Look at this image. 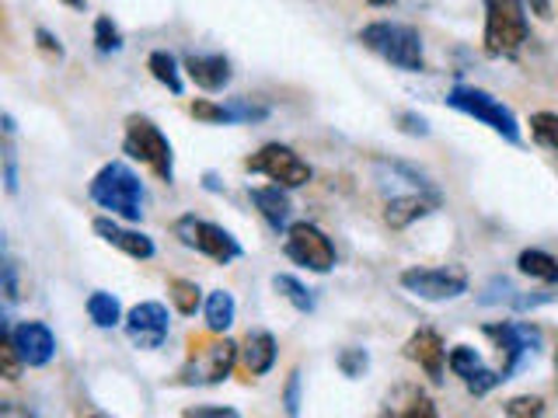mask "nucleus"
I'll return each mask as SVG.
<instances>
[{
    "instance_id": "46",
    "label": "nucleus",
    "mask_w": 558,
    "mask_h": 418,
    "mask_svg": "<svg viewBox=\"0 0 558 418\" xmlns=\"http://www.w3.org/2000/svg\"><path fill=\"white\" fill-rule=\"evenodd\" d=\"M66 4H70V8H81V11H84V0H66Z\"/></svg>"
},
{
    "instance_id": "8",
    "label": "nucleus",
    "mask_w": 558,
    "mask_h": 418,
    "mask_svg": "<svg viewBox=\"0 0 558 418\" xmlns=\"http://www.w3.org/2000/svg\"><path fill=\"white\" fill-rule=\"evenodd\" d=\"M244 168L255 174H266L272 185H283V188H301L311 182V164L287 144H266L244 161Z\"/></svg>"
},
{
    "instance_id": "42",
    "label": "nucleus",
    "mask_w": 558,
    "mask_h": 418,
    "mask_svg": "<svg viewBox=\"0 0 558 418\" xmlns=\"http://www.w3.org/2000/svg\"><path fill=\"white\" fill-rule=\"evenodd\" d=\"M0 418H35V411L14 405V401H4V405H0Z\"/></svg>"
},
{
    "instance_id": "27",
    "label": "nucleus",
    "mask_w": 558,
    "mask_h": 418,
    "mask_svg": "<svg viewBox=\"0 0 558 418\" xmlns=\"http://www.w3.org/2000/svg\"><path fill=\"white\" fill-rule=\"evenodd\" d=\"M531 133L541 147H548L551 153H558V115L555 112H534L531 115Z\"/></svg>"
},
{
    "instance_id": "7",
    "label": "nucleus",
    "mask_w": 558,
    "mask_h": 418,
    "mask_svg": "<svg viewBox=\"0 0 558 418\" xmlns=\"http://www.w3.org/2000/svg\"><path fill=\"white\" fill-rule=\"evenodd\" d=\"M283 251L290 261H296L301 269H311V272H331L336 269V244L328 241V234L322 226L314 223H293L287 226V241H283Z\"/></svg>"
},
{
    "instance_id": "40",
    "label": "nucleus",
    "mask_w": 558,
    "mask_h": 418,
    "mask_svg": "<svg viewBox=\"0 0 558 418\" xmlns=\"http://www.w3.org/2000/svg\"><path fill=\"white\" fill-rule=\"evenodd\" d=\"M4 188L11 192V196L17 192V161H14V150L11 147L4 150Z\"/></svg>"
},
{
    "instance_id": "4",
    "label": "nucleus",
    "mask_w": 558,
    "mask_h": 418,
    "mask_svg": "<svg viewBox=\"0 0 558 418\" xmlns=\"http://www.w3.org/2000/svg\"><path fill=\"white\" fill-rule=\"evenodd\" d=\"M447 104H450V109L464 112V115H471V119H478L482 126H488L496 136H502L506 144H520V122H517V115L506 109V104L496 95L482 91V87L458 84L447 95Z\"/></svg>"
},
{
    "instance_id": "23",
    "label": "nucleus",
    "mask_w": 558,
    "mask_h": 418,
    "mask_svg": "<svg viewBox=\"0 0 558 418\" xmlns=\"http://www.w3.org/2000/svg\"><path fill=\"white\" fill-rule=\"evenodd\" d=\"M147 70L154 74V81H161L171 95H182L185 91V84H182V74H179V63H174V57L171 52H165V49H157V52H150V60H147Z\"/></svg>"
},
{
    "instance_id": "31",
    "label": "nucleus",
    "mask_w": 558,
    "mask_h": 418,
    "mask_svg": "<svg viewBox=\"0 0 558 418\" xmlns=\"http://www.w3.org/2000/svg\"><path fill=\"white\" fill-rule=\"evenodd\" d=\"M95 46H98V52H119L122 49V32L112 17L101 14L95 22Z\"/></svg>"
},
{
    "instance_id": "20",
    "label": "nucleus",
    "mask_w": 558,
    "mask_h": 418,
    "mask_svg": "<svg viewBox=\"0 0 558 418\" xmlns=\"http://www.w3.org/2000/svg\"><path fill=\"white\" fill-rule=\"evenodd\" d=\"M252 202H255L262 220H266L272 231H283V226L290 223L293 206H290V196L283 192V185H258V188H252Z\"/></svg>"
},
{
    "instance_id": "37",
    "label": "nucleus",
    "mask_w": 558,
    "mask_h": 418,
    "mask_svg": "<svg viewBox=\"0 0 558 418\" xmlns=\"http://www.w3.org/2000/svg\"><path fill=\"white\" fill-rule=\"evenodd\" d=\"M182 418H241V415L223 405H199V408H185Z\"/></svg>"
},
{
    "instance_id": "47",
    "label": "nucleus",
    "mask_w": 558,
    "mask_h": 418,
    "mask_svg": "<svg viewBox=\"0 0 558 418\" xmlns=\"http://www.w3.org/2000/svg\"><path fill=\"white\" fill-rule=\"evenodd\" d=\"M87 418H109V415H87Z\"/></svg>"
},
{
    "instance_id": "45",
    "label": "nucleus",
    "mask_w": 558,
    "mask_h": 418,
    "mask_svg": "<svg viewBox=\"0 0 558 418\" xmlns=\"http://www.w3.org/2000/svg\"><path fill=\"white\" fill-rule=\"evenodd\" d=\"M366 4H374V8H388V4H395V0H366Z\"/></svg>"
},
{
    "instance_id": "29",
    "label": "nucleus",
    "mask_w": 558,
    "mask_h": 418,
    "mask_svg": "<svg viewBox=\"0 0 558 418\" xmlns=\"http://www.w3.org/2000/svg\"><path fill=\"white\" fill-rule=\"evenodd\" d=\"M506 418H545V401L537 394H520V397H510L502 405Z\"/></svg>"
},
{
    "instance_id": "15",
    "label": "nucleus",
    "mask_w": 558,
    "mask_h": 418,
    "mask_svg": "<svg viewBox=\"0 0 558 418\" xmlns=\"http://www.w3.org/2000/svg\"><path fill=\"white\" fill-rule=\"evenodd\" d=\"M405 356H409L412 362L423 366L429 380H436V383L444 380V366H447V345H444V339L436 335L433 328H418V331H415V335L405 342Z\"/></svg>"
},
{
    "instance_id": "18",
    "label": "nucleus",
    "mask_w": 558,
    "mask_h": 418,
    "mask_svg": "<svg viewBox=\"0 0 558 418\" xmlns=\"http://www.w3.org/2000/svg\"><path fill=\"white\" fill-rule=\"evenodd\" d=\"M95 234H98L105 244H112V248H119L122 255H130V258H140V261L154 258V241H150L147 234L130 231V226H119V223L109 220V217H98V220H95Z\"/></svg>"
},
{
    "instance_id": "13",
    "label": "nucleus",
    "mask_w": 558,
    "mask_h": 418,
    "mask_svg": "<svg viewBox=\"0 0 558 418\" xmlns=\"http://www.w3.org/2000/svg\"><path fill=\"white\" fill-rule=\"evenodd\" d=\"M447 366H450V373H458V377L464 380V388H468L471 394H488V391L499 388V383H502V373H499V370H488V366L482 362V356H478L471 345L450 348Z\"/></svg>"
},
{
    "instance_id": "17",
    "label": "nucleus",
    "mask_w": 558,
    "mask_h": 418,
    "mask_svg": "<svg viewBox=\"0 0 558 418\" xmlns=\"http://www.w3.org/2000/svg\"><path fill=\"white\" fill-rule=\"evenodd\" d=\"M276 362V339L269 331H252L244 345L238 348V370L244 373V380L266 377Z\"/></svg>"
},
{
    "instance_id": "16",
    "label": "nucleus",
    "mask_w": 558,
    "mask_h": 418,
    "mask_svg": "<svg viewBox=\"0 0 558 418\" xmlns=\"http://www.w3.org/2000/svg\"><path fill=\"white\" fill-rule=\"evenodd\" d=\"M436 202H440L436 192H409V196H391L388 206H384V223H388L391 231H405L409 223L433 213Z\"/></svg>"
},
{
    "instance_id": "38",
    "label": "nucleus",
    "mask_w": 558,
    "mask_h": 418,
    "mask_svg": "<svg viewBox=\"0 0 558 418\" xmlns=\"http://www.w3.org/2000/svg\"><path fill=\"white\" fill-rule=\"evenodd\" d=\"M398 122H401V130H405L409 136H429V126H426V119H423V115L401 112V115H398Z\"/></svg>"
},
{
    "instance_id": "44",
    "label": "nucleus",
    "mask_w": 558,
    "mask_h": 418,
    "mask_svg": "<svg viewBox=\"0 0 558 418\" xmlns=\"http://www.w3.org/2000/svg\"><path fill=\"white\" fill-rule=\"evenodd\" d=\"M4 133H8V136L14 133V119H11V115H4Z\"/></svg>"
},
{
    "instance_id": "34",
    "label": "nucleus",
    "mask_w": 558,
    "mask_h": 418,
    "mask_svg": "<svg viewBox=\"0 0 558 418\" xmlns=\"http://www.w3.org/2000/svg\"><path fill=\"white\" fill-rule=\"evenodd\" d=\"M283 408L290 418H301V370H293L283 391Z\"/></svg>"
},
{
    "instance_id": "28",
    "label": "nucleus",
    "mask_w": 558,
    "mask_h": 418,
    "mask_svg": "<svg viewBox=\"0 0 558 418\" xmlns=\"http://www.w3.org/2000/svg\"><path fill=\"white\" fill-rule=\"evenodd\" d=\"M0 366H4V380H17L22 377V353H17L14 335H11V324H4V335H0Z\"/></svg>"
},
{
    "instance_id": "36",
    "label": "nucleus",
    "mask_w": 558,
    "mask_h": 418,
    "mask_svg": "<svg viewBox=\"0 0 558 418\" xmlns=\"http://www.w3.org/2000/svg\"><path fill=\"white\" fill-rule=\"evenodd\" d=\"M395 418H440V415H436V408H433V401H429V397L418 394V397L409 401V408H405V411H398Z\"/></svg>"
},
{
    "instance_id": "5",
    "label": "nucleus",
    "mask_w": 558,
    "mask_h": 418,
    "mask_svg": "<svg viewBox=\"0 0 558 418\" xmlns=\"http://www.w3.org/2000/svg\"><path fill=\"white\" fill-rule=\"evenodd\" d=\"M122 150L133 161L147 164L161 182H174V153L168 136L154 126L147 115H130L126 119V136H122Z\"/></svg>"
},
{
    "instance_id": "1",
    "label": "nucleus",
    "mask_w": 558,
    "mask_h": 418,
    "mask_svg": "<svg viewBox=\"0 0 558 418\" xmlns=\"http://www.w3.org/2000/svg\"><path fill=\"white\" fill-rule=\"evenodd\" d=\"M87 196H92V202L101 206L105 213H112L126 223H136L144 217V182H140V174L122 161L105 164L92 179V185H87Z\"/></svg>"
},
{
    "instance_id": "43",
    "label": "nucleus",
    "mask_w": 558,
    "mask_h": 418,
    "mask_svg": "<svg viewBox=\"0 0 558 418\" xmlns=\"http://www.w3.org/2000/svg\"><path fill=\"white\" fill-rule=\"evenodd\" d=\"M531 8L541 14V17H548V11H551V4H548V0H531Z\"/></svg>"
},
{
    "instance_id": "11",
    "label": "nucleus",
    "mask_w": 558,
    "mask_h": 418,
    "mask_svg": "<svg viewBox=\"0 0 558 418\" xmlns=\"http://www.w3.org/2000/svg\"><path fill=\"white\" fill-rule=\"evenodd\" d=\"M485 335L496 342L499 348V373L502 380H510L517 373V366L523 362V356L534 353V348L541 345V331L534 324H488Z\"/></svg>"
},
{
    "instance_id": "19",
    "label": "nucleus",
    "mask_w": 558,
    "mask_h": 418,
    "mask_svg": "<svg viewBox=\"0 0 558 418\" xmlns=\"http://www.w3.org/2000/svg\"><path fill=\"white\" fill-rule=\"evenodd\" d=\"M185 74L196 81V87L203 91H223L227 84H231V60L220 57V52H206V57H185Z\"/></svg>"
},
{
    "instance_id": "48",
    "label": "nucleus",
    "mask_w": 558,
    "mask_h": 418,
    "mask_svg": "<svg viewBox=\"0 0 558 418\" xmlns=\"http://www.w3.org/2000/svg\"><path fill=\"white\" fill-rule=\"evenodd\" d=\"M555 366H558V356H555Z\"/></svg>"
},
{
    "instance_id": "22",
    "label": "nucleus",
    "mask_w": 558,
    "mask_h": 418,
    "mask_svg": "<svg viewBox=\"0 0 558 418\" xmlns=\"http://www.w3.org/2000/svg\"><path fill=\"white\" fill-rule=\"evenodd\" d=\"M517 269L523 275L537 279V283H555V279H558V258L548 255V251H541V248H527V251H520Z\"/></svg>"
},
{
    "instance_id": "26",
    "label": "nucleus",
    "mask_w": 558,
    "mask_h": 418,
    "mask_svg": "<svg viewBox=\"0 0 558 418\" xmlns=\"http://www.w3.org/2000/svg\"><path fill=\"white\" fill-rule=\"evenodd\" d=\"M168 293H171L174 307H179V314H185V318H189V314H196L199 304H203V290L196 283H189V279H171Z\"/></svg>"
},
{
    "instance_id": "12",
    "label": "nucleus",
    "mask_w": 558,
    "mask_h": 418,
    "mask_svg": "<svg viewBox=\"0 0 558 418\" xmlns=\"http://www.w3.org/2000/svg\"><path fill=\"white\" fill-rule=\"evenodd\" d=\"M168 331H171L168 307L157 304V300H144V304H136L126 314V335H130V342L136 348H147V353H154V348L165 345Z\"/></svg>"
},
{
    "instance_id": "39",
    "label": "nucleus",
    "mask_w": 558,
    "mask_h": 418,
    "mask_svg": "<svg viewBox=\"0 0 558 418\" xmlns=\"http://www.w3.org/2000/svg\"><path fill=\"white\" fill-rule=\"evenodd\" d=\"M35 39H39V49L43 52H49V57H63V46H60V39H57V35H52V32H46V28H39V32H35Z\"/></svg>"
},
{
    "instance_id": "14",
    "label": "nucleus",
    "mask_w": 558,
    "mask_h": 418,
    "mask_svg": "<svg viewBox=\"0 0 558 418\" xmlns=\"http://www.w3.org/2000/svg\"><path fill=\"white\" fill-rule=\"evenodd\" d=\"M11 335L25 366H46L57 356V339H52V331L43 321H22L17 328H11Z\"/></svg>"
},
{
    "instance_id": "21",
    "label": "nucleus",
    "mask_w": 558,
    "mask_h": 418,
    "mask_svg": "<svg viewBox=\"0 0 558 418\" xmlns=\"http://www.w3.org/2000/svg\"><path fill=\"white\" fill-rule=\"evenodd\" d=\"M203 314H206V328L214 331V335H223V331L234 324L238 304H234V296L227 293V290H214V293L206 296Z\"/></svg>"
},
{
    "instance_id": "30",
    "label": "nucleus",
    "mask_w": 558,
    "mask_h": 418,
    "mask_svg": "<svg viewBox=\"0 0 558 418\" xmlns=\"http://www.w3.org/2000/svg\"><path fill=\"white\" fill-rule=\"evenodd\" d=\"M223 109H227V122H262L269 115L266 104H255L248 98H231Z\"/></svg>"
},
{
    "instance_id": "3",
    "label": "nucleus",
    "mask_w": 558,
    "mask_h": 418,
    "mask_svg": "<svg viewBox=\"0 0 558 418\" xmlns=\"http://www.w3.org/2000/svg\"><path fill=\"white\" fill-rule=\"evenodd\" d=\"M360 42L377 52L380 60H388L398 70H409V74H418L426 70V57H423V39L418 32L409 25H398V22H374L360 32Z\"/></svg>"
},
{
    "instance_id": "24",
    "label": "nucleus",
    "mask_w": 558,
    "mask_h": 418,
    "mask_svg": "<svg viewBox=\"0 0 558 418\" xmlns=\"http://www.w3.org/2000/svg\"><path fill=\"white\" fill-rule=\"evenodd\" d=\"M87 318H92L98 328H116L122 321V307L112 293L98 290V293L87 296Z\"/></svg>"
},
{
    "instance_id": "6",
    "label": "nucleus",
    "mask_w": 558,
    "mask_h": 418,
    "mask_svg": "<svg viewBox=\"0 0 558 418\" xmlns=\"http://www.w3.org/2000/svg\"><path fill=\"white\" fill-rule=\"evenodd\" d=\"M174 237H179L185 248L199 251L206 258H214L217 266H231V261H238L244 251L241 244L231 231H223V226L209 223V220H199V217H179L174 220Z\"/></svg>"
},
{
    "instance_id": "41",
    "label": "nucleus",
    "mask_w": 558,
    "mask_h": 418,
    "mask_svg": "<svg viewBox=\"0 0 558 418\" xmlns=\"http://www.w3.org/2000/svg\"><path fill=\"white\" fill-rule=\"evenodd\" d=\"M4 296H8V304L17 300V272L11 258H4Z\"/></svg>"
},
{
    "instance_id": "32",
    "label": "nucleus",
    "mask_w": 558,
    "mask_h": 418,
    "mask_svg": "<svg viewBox=\"0 0 558 418\" xmlns=\"http://www.w3.org/2000/svg\"><path fill=\"white\" fill-rule=\"evenodd\" d=\"M366 366H371V356H366V348H342L339 353V370L349 377V380H356L366 373Z\"/></svg>"
},
{
    "instance_id": "35",
    "label": "nucleus",
    "mask_w": 558,
    "mask_h": 418,
    "mask_svg": "<svg viewBox=\"0 0 558 418\" xmlns=\"http://www.w3.org/2000/svg\"><path fill=\"white\" fill-rule=\"evenodd\" d=\"M196 119H203V122H223L227 126V109L223 104H214V101H192V109H189Z\"/></svg>"
},
{
    "instance_id": "33",
    "label": "nucleus",
    "mask_w": 558,
    "mask_h": 418,
    "mask_svg": "<svg viewBox=\"0 0 558 418\" xmlns=\"http://www.w3.org/2000/svg\"><path fill=\"white\" fill-rule=\"evenodd\" d=\"M478 300H482V304H513V307H520L523 296H520L510 283H506V279H496V283H488V286H485V293L478 296Z\"/></svg>"
},
{
    "instance_id": "25",
    "label": "nucleus",
    "mask_w": 558,
    "mask_h": 418,
    "mask_svg": "<svg viewBox=\"0 0 558 418\" xmlns=\"http://www.w3.org/2000/svg\"><path fill=\"white\" fill-rule=\"evenodd\" d=\"M272 290L283 296L287 304H293L301 314H311L314 310V296H311V290L301 283V279H293V275H272Z\"/></svg>"
},
{
    "instance_id": "9",
    "label": "nucleus",
    "mask_w": 558,
    "mask_h": 418,
    "mask_svg": "<svg viewBox=\"0 0 558 418\" xmlns=\"http://www.w3.org/2000/svg\"><path fill=\"white\" fill-rule=\"evenodd\" d=\"M238 348L231 339L223 342H192V356L182 366V383H220L238 366Z\"/></svg>"
},
{
    "instance_id": "10",
    "label": "nucleus",
    "mask_w": 558,
    "mask_h": 418,
    "mask_svg": "<svg viewBox=\"0 0 558 418\" xmlns=\"http://www.w3.org/2000/svg\"><path fill=\"white\" fill-rule=\"evenodd\" d=\"M401 286L426 304H447L468 293V275L461 269H405Z\"/></svg>"
},
{
    "instance_id": "2",
    "label": "nucleus",
    "mask_w": 558,
    "mask_h": 418,
    "mask_svg": "<svg viewBox=\"0 0 558 418\" xmlns=\"http://www.w3.org/2000/svg\"><path fill=\"white\" fill-rule=\"evenodd\" d=\"M531 25H527V8L523 0H485V35L482 46L493 60L517 57L527 42Z\"/></svg>"
}]
</instances>
